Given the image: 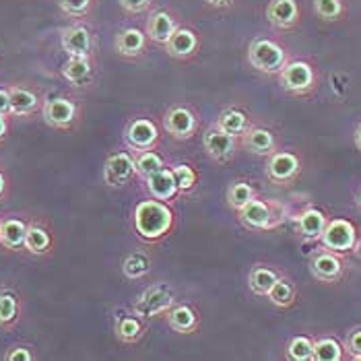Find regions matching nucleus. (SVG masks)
I'll return each instance as SVG.
<instances>
[{
  "mask_svg": "<svg viewBox=\"0 0 361 361\" xmlns=\"http://www.w3.org/2000/svg\"><path fill=\"white\" fill-rule=\"evenodd\" d=\"M219 130H223L225 135H231V137H242L246 130H248V116L238 108H227L219 114L217 118V124H215Z\"/></svg>",
  "mask_w": 361,
  "mask_h": 361,
  "instance_id": "a878e982",
  "label": "nucleus"
},
{
  "mask_svg": "<svg viewBox=\"0 0 361 361\" xmlns=\"http://www.w3.org/2000/svg\"><path fill=\"white\" fill-rule=\"evenodd\" d=\"M209 8H215V11H225V8H231L235 4V0H202Z\"/></svg>",
  "mask_w": 361,
  "mask_h": 361,
  "instance_id": "c03bdc74",
  "label": "nucleus"
},
{
  "mask_svg": "<svg viewBox=\"0 0 361 361\" xmlns=\"http://www.w3.org/2000/svg\"><path fill=\"white\" fill-rule=\"evenodd\" d=\"M60 46L68 56H83V58H93L95 50V39L91 29L83 23H75L66 27L60 35Z\"/></svg>",
  "mask_w": 361,
  "mask_h": 361,
  "instance_id": "6e6552de",
  "label": "nucleus"
},
{
  "mask_svg": "<svg viewBox=\"0 0 361 361\" xmlns=\"http://www.w3.org/2000/svg\"><path fill=\"white\" fill-rule=\"evenodd\" d=\"M314 361H338L343 360V347L334 338H320L314 343Z\"/></svg>",
  "mask_w": 361,
  "mask_h": 361,
  "instance_id": "72a5a7b5",
  "label": "nucleus"
},
{
  "mask_svg": "<svg viewBox=\"0 0 361 361\" xmlns=\"http://www.w3.org/2000/svg\"><path fill=\"white\" fill-rule=\"evenodd\" d=\"M166 318L169 329L178 334H195L200 324L198 312L188 304H173L166 312Z\"/></svg>",
  "mask_w": 361,
  "mask_h": 361,
  "instance_id": "a211bd4d",
  "label": "nucleus"
},
{
  "mask_svg": "<svg viewBox=\"0 0 361 361\" xmlns=\"http://www.w3.org/2000/svg\"><path fill=\"white\" fill-rule=\"evenodd\" d=\"M287 355L293 361H312L314 355V343L307 336H295L291 338L289 347H287Z\"/></svg>",
  "mask_w": 361,
  "mask_h": 361,
  "instance_id": "4c0bfd02",
  "label": "nucleus"
},
{
  "mask_svg": "<svg viewBox=\"0 0 361 361\" xmlns=\"http://www.w3.org/2000/svg\"><path fill=\"white\" fill-rule=\"evenodd\" d=\"M27 223L19 217H8L0 221V246L6 250H25Z\"/></svg>",
  "mask_w": 361,
  "mask_h": 361,
  "instance_id": "6ab92c4d",
  "label": "nucleus"
},
{
  "mask_svg": "<svg viewBox=\"0 0 361 361\" xmlns=\"http://www.w3.org/2000/svg\"><path fill=\"white\" fill-rule=\"evenodd\" d=\"M347 351L361 360V331H353V333L347 336Z\"/></svg>",
  "mask_w": 361,
  "mask_h": 361,
  "instance_id": "79ce46f5",
  "label": "nucleus"
},
{
  "mask_svg": "<svg viewBox=\"0 0 361 361\" xmlns=\"http://www.w3.org/2000/svg\"><path fill=\"white\" fill-rule=\"evenodd\" d=\"M149 48V35L145 29L139 27H124L116 33V39H114V50L116 54L122 56V58H139L147 52Z\"/></svg>",
  "mask_w": 361,
  "mask_h": 361,
  "instance_id": "ddd939ff",
  "label": "nucleus"
},
{
  "mask_svg": "<svg viewBox=\"0 0 361 361\" xmlns=\"http://www.w3.org/2000/svg\"><path fill=\"white\" fill-rule=\"evenodd\" d=\"M279 75H281V85L291 93L302 95L314 87V68L304 60L287 62Z\"/></svg>",
  "mask_w": 361,
  "mask_h": 361,
  "instance_id": "9b49d317",
  "label": "nucleus"
},
{
  "mask_svg": "<svg viewBox=\"0 0 361 361\" xmlns=\"http://www.w3.org/2000/svg\"><path fill=\"white\" fill-rule=\"evenodd\" d=\"M238 215H240V221L244 223L248 229H254V231L269 229L271 227V219H273L271 207L264 200H258V198H252L248 204H244L238 211Z\"/></svg>",
  "mask_w": 361,
  "mask_h": 361,
  "instance_id": "aec40b11",
  "label": "nucleus"
},
{
  "mask_svg": "<svg viewBox=\"0 0 361 361\" xmlns=\"http://www.w3.org/2000/svg\"><path fill=\"white\" fill-rule=\"evenodd\" d=\"M267 19L281 31L295 29L302 21V8L298 0H271L267 6Z\"/></svg>",
  "mask_w": 361,
  "mask_h": 361,
  "instance_id": "f8f14e48",
  "label": "nucleus"
},
{
  "mask_svg": "<svg viewBox=\"0 0 361 361\" xmlns=\"http://www.w3.org/2000/svg\"><path fill=\"white\" fill-rule=\"evenodd\" d=\"M114 333L118 336V341H122L124 345H135L145 336V324L140 316H122L116 320Z\"/></svg>",
  "mask_w": 361,
  "mask_h": 361,
  "instance_id": "bb28decb",
  "label": "nucleus"
},
{
  "mask_svg": "<svg viewBox=\"0 0 361 361\" xmlns=\"http://www.w3.org/2000/svg\"><path fill=\"white\" fill-rule=\"evenodd\" d=\"M149 271H151V258L145 252H133L122 260V273L130 281L149 275Z\"/></svg>",
  "mask_w": 361,
  "mask_h": 361,
  "instance_id": "c85d7f7f",
  "label": "nucleus"
},
{
  "mask_svg": "<svg viewBox=\"0 0 361 361\" xmlns=\"http://www.w3.org/2000/svg\"><path fill=\"white\" fill-rule=\"evenodd\" d=\"M60 73H62L64 81H68L75 87H85L93 79V62H91V58H83V56H68V60L62 64Z\"/></svg>",
  "mask_w": 361,
  "mask_h": 361,
  "instance_id": "412c9836",
  "label": "nucleus"
},
{
  "mask_svg": "<svg viewBox=\"0 0 361 361\" xmlns=\"http://www.w3.org/2000/svg\"><path fill=\"white\" fill-rule=\"evenodd\" d=\"M314 13L322 21H338L345 17V2L343 0H314Z\"/></svg>",
  "mask_w": 361,
  "mask_h": 361,
  "instance_id": "e433bc0d",
  "label": "nucleus"
},
{
  "mask_svg": "<svg viewBox=\"0 0 361 361\" xmlns=\"http://www.w3.org/2000/svg\"><path fill=\"white\" fill-rule=\"evenodd\" d=\"M8 118H11V116L0 114V142L8 137V130H11V122H8Z\"/></svg>",
  "mask_w": 361,
  "mask_h": 361,
  "instance_id": "a18cd8bd",
  "label": "nucleus"
},
{
  "mask_svg": "<svg viewBox=\"0 0 361 361\" xmlns=\"http://www.w3.org/2000/svg\"><path fill=\"white\" fill-rule=\"evenodd\" d=\"M242 142L244 147L256 153V155H269L275 151V137L271 130L260 128V126H248V130L242 135Z\"/></svg>",
  "mask_w": 361,
  "mask_h": 361,
  "instance_id": "393cba45",
  "label": "nucleus"
},
{
  "mask_svg": "<svg viewBox=\"0 0 361 361\" xmlns=\"http://www.w3.org/2000/svg\"><path fill=\"white\" fill-rule=\"evenodd\" d=\"M42 116L44 122L56 130H71L79 120V106L68 97H52L44 102Z\"/></svg>",
  "mask_w": 361,
  "mask_h": 361,
  "instance_id": "39448f33",
  "label": "nucleus"
},
{
  "mask_svg": "<svg viewBox=\"0 0 361 361\" xmlns=\"http://www.w3.org/2000/svg\"><path fill=\"white\" fill-rule=\"evenodd\" d=\"M320 240H322L324 248H329L331 252H347L355 246L357 233H355V227L351 221L334 219V221L326 223Z\"/></svg>",
  "mask_w": 361,
  "mask_h": 361,
  "instance_id": "1a4fd4ad",
  "label": "nucleus"
},
{
  "mask_svg": "<svg viewBox=\"0 0 361 361\" xmlns=\"http://www.w3.org/2000/svg\"><path fill=\"white\" fill-rule=\"evenodd\" d=\"M164 128H166V133L171 139H192L196 135V130H198V114L190 106L176 104L164 116Z\"/></svg>",
  "mask_w": 361,
  "mask_h": 361,
  "instance_id": "20e7f679",
  "label": "nucleus"
},
{
  "mask_svg": "<svg viewBox=\"0 0 361 361\" xmlns=\"http://www.w3.org/2000/svg\"><path fill=\"white\" fill-rule=\"evenodd\" d=\"M135 167H137V173L140 178H149L153 173H157L159 169L166 167L164 157L155 151V149H149V151H139L137 157H135Z\"/></svg>",
  "mask_w": 361,
  "mask_h": 361,
  "instance_id": "7c9ffc66",
  "label": "nucleus"
},
{
  "mask_svg": "<svg viewBox=\"0 0 361 361\" xmlns=\"http://www.w3.org/2000/svg\"><path fill=\"white\" fill-rule=\"evenodd\" d=\"M147 190H149V195L153 196V198L166 200V202L180 195V192H178L176 178H173V171L167 169V167L159 169L157 173H153V176L147 178Z\"/></svg>",
  "mask_w": 361,
  "mask_h": 361,
  "instance_id": "4be33fe9",
  "label": "nucleus"
},
{
  "mask_svg": "<svg viewBox=\"0 0 361 361\" xmlns=\"http://www.w3.org/2000/svg\"><path fill=\"white\" fill-rule=\"evenodd\" d=\"M4 360L6 361H33V353L31 349L25 345H15L11 347L6 353H4Z\"/></svg>",
  "mask_w": 361,
  "mask_h": 361,
  "instance_id": "a19ab883",
  "label": "nucleus"
},
{
  "mask_svg": "<svg viewBox=\"0 0 361 361\" xmlns=\"http://www.w3.org/2000/svg\"><path fill=\"white\" fill-rule=\"evenodd\" d=\"M8 99H11V116H33L44 106L39 93L25 85H11Z\"/></svg>",
  "mask_w": 361,
  "mask_h": 361,
  "instance_id": "dca6fc26",
  "label": "nucleus"
},
{
  "mask_svg": "<svg viewBox=\"0 0 361 361\" xmlns=\"http://www.w3.org/2000/svg\"><path fill=\"white\" fill-rule=\"evenodd\" d=\"M360 204H361V195H360Z\"/></svg>",
  "mask_w": 361,
  "mask_h": 361,
  "instance_id": "09e8293b",
  "label": "nucleus"
},
{
  "mask_svg": "<svg viewBox=\"0 0 361 361\" xmlns=\"http://www.w3.org/2000/svg\"><path fill=\"white\" fill-rule=\"evenodd\" d=\"M355 145H357V149L361 151V126L357 128V133H355Z\"/></svg>",
  "mask_w": 361,
  "mask_h": 361,
  "instance_id": "de8ad7c7",
  "label": "nucleus"
},
{
  "mask_svg": "<svg viewBox=\"0 0 361 361\" xmlns=\"http://www.w3.org/2000/svg\"><path fill=\"white\" fill-rule=\"evenodd\" d=\"M93 0H58V6L60 11L66 15V17H73V19H83L91 13L93 8Z\"/></svg>",
  "mask_w": 361,
  "mask_h": 361,
  "instance_id": "58836bf2",
  "label": "nucleus"
},
{
  "mask_svg": "<svg viewBox=\"0 0 361 361\" xmlns=\"http://www.w3.org/2000/svg\"><path fill=\"white\" fill-rule=\"evenodd\" d=\"M159 128L151 118H133L124 128V140L135 151H149L159 145Z\"/></svg>",
  "mask_w": 361,
  "mask_h": 361,
  "instance_id": "0eeeda50",
  "label": "nucleus"
},
{
  "mask_svg": "<svg viewBox=\"0 0 361 361\" xmlns=\"http://www.w3.org/2000/svg\"><path fill=\"white\" fill-rule=\"evenodd\" d=\"M298 227H300V233L307 238V240H318L326 227V217L322 211L318 209H306L300 219H298Z\"/></svg>",
  "mask_w": 361,
  "mask_h": 361,
  "instance_id": "cd10ccee",
  "label": "nucleus"
},
{
  "mask_svg": "<svg viewBox=\"0 0 361 361\" xmlns=\"http://www.w3.org/2000/svg\"><path fill=\"white\" fill-rule=\"evenodd\" d=\"M133 221L139 238L145 242H159L173 229V211L166 200H142L135 209Z\"/></svg>",
  "mask_w": 361,
  "mask_h": 361,
  "instance_id": "f257e3e1",
  "label": "nucleus"
},
{
  "mask_svg": "<svg viewBox=\"0 0 361 361\" xmlns=\"http://www.w3.org/2000/svg\"><path fill=\"white\" fill-rule=\"evenodd\" d=\"M118 4L128 15H142L153 6V0H118Z\"/></svg>",
  "mask_w": 361,
  "mask_h": 361,
  "instance_id": "ea45409f",
  "label": "nucleus"
},
{
  "mask_svg": "<svg viewBox=\"0 0 361 361\" xmlns=\"http://www.w3.org/2000/svg\"><path fill=\"white\" fill-rule=\"evenodd\" d=\"M298 171H300V159L293 153H287V151L273 153L269 164H267V176L277 184L291 182L298 176Z\"/></svg>",
  "mask_w": 361,
  "mask_h": 361,
  "instance_id": "f3484780",
  "label": "nucleus"
},
{
  "mask_svg": "<svg viewBox=\"0 0 361 361\" xmlns=\"http://www.w3.org/2000/svg\"><path fill=\"white\" fill-rule=\"evenodd\" d=\"M310 269H312V275L318 279V281L333 283L343 273V262H341V258L336 254H333V252H320L318 256L312 258Z\"/></svg>",
  "mask_w": 361,
  "mask_h": 361,
  "instance_id": "5701e85b",
  "label": "nucleus"
},
{
  "mask_svg": "<svg viewBox=\"0 0 361 361\" xmlns=\"http://www.w3.org/2000/svg\"><path fill=\"white\" fill-rule=\"evenodd\" d=\"M202 147L204 153L217 161V164H227L231 161V157L235 155V137L225 135L223 130H219L217 126L213 130H207L202 137Z\"/></svg>",
  "mask_w": 361,
  "mask_h": 361,
  "instance_id": "4468645a",
  "label": "nucleus"
},
{
  "mask_svg": "<svg viewBox=\"0 0 361 361\" xmlns=\"http://www.w3.org/2000/svg\"><path fill=\"white\" fill-rule=\"evenodd\" d=\"M267 298L271 300V304H275L279 307L291 306L293 300H295V287L289 281H285V279H277V283L271 287Z\"/></svg>",
  "mask_w": 361,
  "mask_h": 361,
  "instance_id": "f704fd0d",
  "label": "nucleus"
},
{
  "mask_svg": "<svg viewBox=\"0 0 361 361\" xmlns=\"http://www.w3.org/2000/svg\"><path fill=\"white\" fill-rule=\"evenodd\" d=\"M178 29V19L173 17L171 11L167 8H157L149 15L145 31L149 35V42H155L159 46H164L167 39L171 37V33Z\"/></svg>",
  "mask_w": 361,
  "mask_h": 361,
  "instance_id": "2eb2a0df",
  "label": "nucleus"
},
{
  "mask_svg": "<svg viewBox=\"0 0 361 361\" xmlns=\"http://www.w3.org/2000/svg\"><path fill=\"white\" fill-rule=\"evenodd\" d=\"M21 312L19 298L11 291H2L0 293V326H11L17 322Z\"/></svg>",
  "mask_w": 361,
  "mask_h": 361,
  "instance_id": "473e14b6",
  "label": "nucleus"
},
{
  "mask_svg": "<svg viewBox=\"0 0 361 361\" xmlns=\"http://www.w3.org/2000/svg\"><path fill=\"white\" fill-rule=\"evenodd\" d=\"M173 171V178H176V184H178V192L180 195H188L192 192L198 184V173L192 166H186V164H180V166L171 167Z\"/></svg>",
  "mask_w": 361,
  "mask_h": 361,
  "instance_id": "c9c22d12",
  "label": "nucleus"
},
{
  "mask_svg": "<svg viewBox=\"0 0 361 361\" xmlns=\"http://www.w3.org/2000/svg\"><path fill=\"white\" fill-rule=\"evenodd\" d=\"M0 114L11 116V99H8V87H0Z\"/></svg>",
  "mask_w": 361,
  "mask_h": 361,
  "instance_id": "37998d69",
  "label": "nucleus"
},
{
  "mask_svg": "<svg viewBox=\"0 0 361 361\" xmlns=\"http://www.w3.org/2000/svg\"><path fill=\"white\" fill-rule=\"evenodd\" d=\"M277 273L275 271H271V269H267V267H254L250 271V275H248V285H250L252 293H256V295H264L267 298V293L271 291V287L277 283Z\"/></svg>",
  "mask_w": 361,
  "mask_h": 361,
  "instance_id": "c756f323",
  "label": "nucleus"
},
{
  "mask_svg": "<svg viewBox=\"0 0 361 361\" xmlns=\"http://www.w3.org/2000/svg\"><path fill=\"white\" fill-rule=\"evenodd\" d=\"M248 62L252 68L264 75H279L287 64V54L283 46L269 37H254L248 46Z\"/></svg>",
  "mask_w": 361,
  "mask_h": 361,
  "instance_id": "f03ea898",
  "label": "nucleus"
},
{
  "mask_svg": "<svg viewBox=\"0 0 361 361\" xmlns=\"http://www.w3.org/2000/svg\"><path fill=\"white\" fill-rule=\"evenodd\" d=\"M6 195V178H4V173L0 171V200L4 198Z\"/></svg>",
  "mask_w": 361,
  "mask_h": 361,
  "instance_id": "49530a36",
  "label": "nucleus"
},
{
  "mask_svg": "<svg viewBox=\"0 0 361 361\" xmlns=\"http://www.w3.org/2000/svg\"><path fill=\"white\" fill-rule=\"evenodd\" d=\"M176 304V293L167 283H157L145 289V293L135 304V312L140 318H155L159 314H166L169 307Z\"/></svg>",
  "mask_w": 361,
  "mask_h": 361,
  "instance_id": "7ed1b4c3",
  "label": "nucleus"
},
{
  "mask_svg": "<svg viewBox=\"0 0 361 361\" xmlns=\"http://www.w3.org/2000/svg\"><path fill=\"white\" fill-rule=\"evenodd\" d=\"M52 233L48 231V227H44L42 223L33 221L27 223V235H25V250L33 256H44L52 250Z\"/></svg>",
  "mask_w": 361,
  "mask_h": 361,
  "instance_id": "b1692460",
  "label": "nucleus"
},
{
  "mask_svg": "<svg viewBox=\"0 0 361 361\" xmlns=\"http://www.w3.org/2000/svg\"><path fill=\"white\" fill-rule=\"evenodd\" d=\"M252 198H256V192L248 182H233L229 184L227 192H225V200L233 211H240L244 204H248Z\"/></svg>",
  "mask_w": 361,
  "mask_h": 361,
  "instance_id": "2f4dec72",
  "label": "nucleus"
},
{
  "mask_svg": "<svg viewBox=\"0 0 361 361\" xmlns=\"http://www.w3.org/2000/svg\"><path fill=\"white\" fill-rule=\"evenodd\" d=\"M166 54L176 60H190L200 50V37L192 27L178 25V29L171 33V37L164 44Z\"/></svg>",
  "mask_w": 361,
  "mask_h": 361,
  "instance_id": "9d476101",
  "label": "nucleus"
},
{
  "mask_svg": "<svg viewBox=\"0 0 361 361\" xmlns=\"http://www.w3.org/2000/svg\"><path fill=\"white\" fill-rule=\"evenodd\" d=\"M137 176L135 155L128 151H116L104 164V182L110 188H124Z\"/></svg>",
  "mask_w": 361,
  "mask_h": 361,
  "instance_id": "423d86ee",
  "label": "nucleus"
}]
</instances>
